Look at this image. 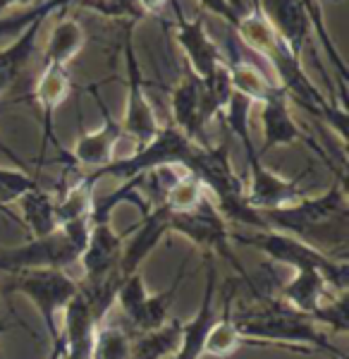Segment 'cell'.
<instances>
[{"label": "cell", "mask_w": 349, "mask_h": 359, "mask_svg": "<svg viewBox=\"0 0 349 359\" xmlns=\"http://www.w3.org/2000/svg\"><path fill=\"white\" fill-rule=\"evenodd\" d=\"M235 32H237V36H240V41L247 46L249 50H254L256 55L264 57V60H268L282 43V39L275 34V29L271 27V22L266 20L264 13L259 10L256 0H254V8L237 20Z\"/></svg>", "instance_id": "26"}, {"label": "cell", "mask_w": 349, "mask_h": 359, "mask_svg": "<svg viewBox=\"0 0 349 359\" xmlns=\"http://www.w3.org/2000/svg\"><path fill=\"white\" fill-rule=\"evenodd\" d=\"M266 228L292 235L306 245L321 249L323 254L347 262L349 247V201L345 182H337L325 192L301 196L299 201L275 211H259Z\"/></svg>", "instance_id": "1"}, {"label": "cell", "mask_w": 349, "mask_h": 359, "mask_svg": "<svg viewBox=\"0 0 349 359\" xmlns=\"http://www.w3.org/2000/svg\"><path fill=\"white\" fill-rule=\"evenodd\" d=\"M94 3H96V8H103V5H108L110 0H94Z\"/></svg>", "instance_id": "40"}, {"label": "cell", "mask_w": 349, "mask_h": 359, "mask_svg": "<svg viewBox=\"0 0 349 359\" xmlns=\"http://www.w3.org/2000/svg\"><path fill=\"white\" fill-rule=\"evenodd\" d=\"M232 242L252 245L254 249H259L261 254H266L271 262L287 264V266H292L294 271H301V269L321 271L335 292H347V280H349L347 262L328 257L321 249L306 245V242L296 240L292 235L278 233V230H256L254 235L232 233Z\"/></svg>", "instance_id": "4"}, {"label": "cell", "mask_w": 349, "mask_h": 359, "mask_svg": "<svg viewBox=\"0 0 349 359\" xmlns=\"http://www.w3.org/2000/svg\"><path fill=\"white\" fill-rule=\"evenodd\" d=\"M237 331L256 347H287L294 352H313L321 350L333 355L335 359H347L345 352H340L337 347L325 340L318 333L316 323L311 316L299 314L292 306H287L282 299L273 297H261L259 306H254L252 311H244L242 316L235 318Z\"/></svg>", "instance_id": "2"}, {"label": "cell", "mask_w": 349, "mask_h": 359, "mask_svg": "<svg viewBox=\"0 0 349 359\" xmlns=\"http://www.w3.org/2000/svg\"><path fill=\"white\" fill-rule=\"evenodd\" d=\"M203 144L191 142L177 130L174 125L160 127V132L151 139L149 144L144 147H137L135 154L127 156V158L113 161L106 168H98L91 175H86L91 182H98L101 177H115L122 180V182H130L144 172H151L156 168L163 165H179V168H187L191 170V163H194L196 154Z\"/></svg>", "instance_id": "3"}, {"label": "cell", "mask_w": 349, "mask_h": 359, "mask_svg": "<svg viewBox=\"0 0 349 359\" xmlns=\"http://www.w3.org/2000/svg\"><path fill=\"white\" fill-rule=\"evenodd\" d=\"M230 299H225V309L223 316L215 318L213 326L208 328V335L203 340V355L208 357H218V359H228L240 350L242 345H252L244 335L237 331V323L230 314Z\"/></svg>", "instance_id": "28"}, {"label": "cell", "mask_w": 349, "mask_h": 359, "mask_svg": "<svg viewBox=\"0 0 349 359\" xmlns=\"http://www.w3.org/2000/svg\"><path fill=\"white\" fill-rule=\"evenodd\" d=\"M304 5L306 15H309V22H311V34H316L318 43L321 48L325 50L328 55L330 65L335 67L337 72V79H340V103L345 106V89H347V65H345V57H342L340 48H337L333 34H330L328 25H325V15H323V5L321 0H299Z\"/></svg>", "instance_id": "29"}, {"label": "cell", "mask_w": 349, "mask_h": 359, "mask_svg": "<svg viewBox=\"0 0 349 359\" xmlns=\"http://www.w3.org/2000/svg\"><path fill=\"white\" fill-rule=\"evenodd\" d=\"M184 273H187V264L179 266L177 278L170 283L167 290H163L160 294H149L146 285H144L142 273H132L122 278V285L118 290V297L115 302L120 304L122 316L127 321V331L130 333H146L153 331V328L163 326L167 321V311L172 306V299L177 294L179 285L184 280Z\"/></svg>", "instance_id": "6"}, {"label": "cell", "mask_w": 349, "mask_h": 359, "mask_svg": "<svg viewBox=\"0 0 349 359\" xmlns=\"http://www.w3.org/2000/svg\"><path fill=\"white\" fill-rule=\"evenodd\" d=\"M206 187L201 184V180L189 170H182L177 177L172 180V184L167 187L165 196L160 204L170 213H187L194 211L196 206H201L206 201Z\"/></svg>", "instance_id": "30"}, {"label": "cell", "mask_w": 349, "mask_h": 359, "mask_svg": "<svg viewBox=\"0 0 349 359\" xmlns=\"http://www.w3.org/2000/svg\"><path fill=\"white\" fill-rule=\"evenodd\" d=\"M170 218L172 213L165 206H151L142 218V225L137 228V233L132 235V240H125L122 247V259H120V273L132 276L139 271L144 259L156 249V245L170 233Z\"/></svg>", "instance_id": "18"}, {"label": "cell", "mask_w": 349, "mask_h": 359, "mask_svg": "<svg viewBox=\"0 0 349 359\" xmlns=\"http://www.w3.org/2000/svg\"><path fill=\"white\" fill-rule=\"evenodd\" d=\"M182 323L179 318H167L163 326L146 333L132 335L130 359H170L179 347L182 338Z\"/></svg>", "instance_id": "25"}, {"label": "cell", "mask_w": 349, "mask_h": 359, "mask_svg": "<svg viewBox=\"0 0 349 359\" xmlns=\"http://www.w3.org/2000/svg\"><path fill=\"white\" fill-rule=\"evenodd\" d=\"M91 94H94L96 106L103 111V127H98L96 132H84V135H79L74 147L69 149V158H72V163L84 165L94 172L98 168H106L108 163H113L115 147H118V142L125 135H122L120 123L110 115L106 103L98 98L96 91H91Z\"/></svg>", "instance_id": "15"}, {"label": "cell", "mask_w": 349, "mask_h": 359, "mask_svg": "<svg viewBox=\"0 0 349 359\" xmlns=\"http://www.w3.org/2000/svg\"><path fill=\"white\" fill-rule=\"evenodd\" d=\"M135 5H137L139 13L158 17V15H163V10H165L167 0H135Z\"/></svg>", "instance_id": "35"}, {"label": "cell", "mask_w": 349, "mask_h": 359, "mask_svg": "<svg viewBox=\"0 0 349 359\" xmlns=\"http://www.w3.org/2000/svg\"><path fill=\"white\" fill-rule=\"evenodd\" d=\"M313 323H328L335 331L347 333L349 331V318H347V292L333 294L328 302H323L311 316Z\"/></svg>", "instance_id": "33"}, {"label": "cell", "mask_w": 349, "mask_h": 359, "mask_svg": "<svg viewBox=\"0 0 349 359\" xmlns=\"http://www.w3.org/2000/svg\"><path fill=\"white\" fill-rule=\"evenodd\" d=\"M98 326L101 323H98L89 299L79 290L69 299L60 318V340L65 345L67 359H89L91 343H94V333Z\"/></svg>", "instance_id": "17"}, {"label": "cell", "mask_w": 349, "mask_h": 359, "mask_svg": "<svg viewBox=\"0 0 349 359\" xmlns=\"http://www.w3.org/2000/svg\"><path fill=\"white\" fill-rule=\"evenodd\" d=\"M0 216H5L8 221H13V223H20V218H17L15 213L10 211V206H8V204H3V201H0Z\"/></svg>", "instance_id": "39"}, {"label": "cell", "mask_w": 349, "mask_h": 359, "mask_svg": "<svg viewBox=\"0 0 349 359\" xmlns=\"http://www.w3.org/2000/svg\"><path fill=\"white\" fill-rule=\"evenodd\" d=\"M65 5L67 0H46L41 8H36L27 17L25 27L17 32L13 41L5 46V48H0V98L8 94V91H13L15 84L22 79V74L27 72L34 50H36L39 32L43 27V20L50 13H55L57 8H65Z\"/></svg>", "instance_id": "13"}, {"label": "cell", "mask_w": 349, "mask_h": 359, "mask_svg": "<svg viewBox=\"0 0 349 359\" xmlns=\"http://www.w3.org/2000/svg\"><path fill=\"white\" fill-rule=\"evenodd\" d=\"M84 43H86L84 27H81L74 17H60V20L55 22V27L50 29L48 43H46V50H43V55H46L43 65L67 67L69 62L81 53Z\"/></svg>", "instance_id": "24"}, {"label": "cell", "mask_w": 349, "mask_h": 359, "mask_svg": "<svg viewBox=\"0 0 349 359\" xmlns=\"http://www.w3.org/2000/svg\"><path fill=\"white\" fill-rule=\"evenodd\" d=\"M170 113H172V125L184 137L206 147L208 144L206 127L215 118V111L211 106V98L206 94V86L189 69L174 84L170 96Z\"/></svg>", "instance_id": "11"}, {"label": "cell", "mask_w": 349, "mask_h": 359, "mask_svg": "<svg viewBox=\"0 0 349 359\" xmlns=\"http://www.w3.org/2000/svg\"><path fill=\"white\" fill-rule=\"evenodd\" d=\"M125 65H127V101H125V118H122V135L130 137L135 147H144L160 132V123L156 118V111L146 96L142 67L135 55L132 43V29H127L125 36Z\"/></svg>", "instance_id": "10"}, {"label": "cell", "mask_w": 349, "mask_h": 359, "mask_svg": "<svg viewBox=\"0 0 349 359\" xmlns=\"http://www.w3.org/2000/svg\"><path fill=\"white\" fill-rule=\"evenodd\" d=\"M25 3H29V0H0V20L13 8H20V5H25Z\"/></svg>", "instance_id": "37"}, {"label": "cell", "mask_w": 349, "mask_h": 359, "mask_svg": "<svg viewBox=\"0 0 349 359\" xmlns=\"http://www.w3.org/2000/svg\"><path fill=\"white\" fill-rule=\"evenodd\" d=\"M48 359H67V355H65V345H62V340H60V338L53 340V350H50Z\"/></svg>", "instance_id": "38"}, {"label": "cell", "mask_w": 349, "mask_h": 359, "mask_svg": "<svg viewBox=\"0 0 349 359\" xmlns=\"http://www.w3.org/2000/svg\"><path fill=\"white\" fill-rule=\"evenodd\" d=\"M256 5L282 39V43L301 57L306 41L311 39V22L304 5L299 0H256Z\"/></svg>", "instance_id": "16"}, {"label": "cell", "mask_w": 349, "mask_h": 359, "mask_svg": "<svg viewBox=\"0 0 349 359\" xmlns=\"http://www.w3.org/2000/svg\"><path fill=\"white\" fill-rule=\"evenodd\" d=\"M215 257L206 254V290H203L201 309L196 311L191 321L182 323V338L179 347L170 359H201L203 357V340L208 335V328L213 326L215 316Z\"/></svg>", "instance_id": "20"}, {"label": "cell", "mask_w": 349, "mask_h": 359, "mask_svg": "<svg viewBox=\"0 0 349 359\" xmlns=\"http://www.w3.org/2000/svg\"><path fill=\"white\" fill-rule=\"evenodd\" d=\"M225 67H228L232 91L244 96L252 103L268 101V98L280 89V86L273 82L259 65H254L252 60H244V57H225Z\"/></svg>", "instance_id": "23"}, {"label": "cell", "mask_w": 349, "mask_h": 359, "mask_svg": "<svg viewBox=\"0 0 349 359\" xmlns=\"http://www.w3.org/2000/svg\"><path fill=\"white\" fill-rule=\"evenodd\" d=\"M240 142L244 147L249 168V182L244 184V199H247L249 206L256 208V211H275V208L289 206L304 196L296 180H287L264 165L261 154L252 144V132L242 135Z\"/></svg>", "instance_id": "9"}, {"label": "cell", "mask_w": 349, "mask_h": 359, "mask_svg": "<svg viewBox=\"0 0 349 359\" xmlns=\"http://www.w3.org/2000/svg\"><path fill=\"white\" fill-rule=\"evenodd\" d=\"M196 3H199L201 8L206 10V13H211V15H215V17H220V20H223L225 25L232 27V29H235L237 20H240L235 10L230 8L228 0H196Z\"/></svg>", "instance_id": "34"}, {"label": "cell", "mask_w": 349, "mask_h": 359, "mask_svg": "<svg viewBox=\"0 0 349 359\" xmlns=\"http://www.w3.org/2000/svg\"><path fill=\"white\" fill-rule=\"evenodd\" d=\"M132 333L125 326L101 323L94 333L89 359H130Z\"/></svg>", "instance_id": "32"}, {"label": "cell", "mask_w": 349, "mask_h": 359, "mask_svg": "<svg viewBox=\"0 0 349 359\" xmlns=\"http://www.w3.org/2000/svg\"><path fill=\"white\" fill-rule=\"evenodd\" d=\"M8 290L32 299L41 318H43L46 328H48L50 340H57L60 338V318L57 316H62L69 299L79 292V283H74L60 269H36L13 276Z\"/></svg>", "instance_id": "5"}, {"label": "cell", "mask_w": 349, "mask_h": 359, "mask_svg": "<svg viewBox=\"0 0 349 359\" xmlns=\"http://www.w3.org/2000/svg\"><path fill=\"white\" fill-rule=\"evenodd\" d=\"M72 91V79L67 74V67L60 65H43L41 69L36 86H34V98L39 103V111L43 115V130L48 142H55L53 137V118L55 111L67 101Z\"/></svg>", "instance_id": "22"}, {"label": "cell", "mask_w": 349, "mask_h": 359, "mask_svg": "<svg viewBox=\"0 0 349 359\" xmlns=\"http://www.w3.org/2000/svg\"><path fill=\"white\" fill-rule=\"evenodd\" d=\"M0 333H3V328H0Z\"/></svg>", "instance_id": "41"}, {"label": "cell", "mask_w": 349, "mask_h": 359, "mask_svg": "<svg viewBox=\"0 0 349 359\" xmlns=\"http://www.w3.org/2000/svg\"><path fill=\"white\" fill-rule=\"evenodd\" d=\"M172 8H174V41L182 48L184 60H187V69L196 79L208 82L215 74V69L223 65L225 60L223 50L211 39L203 17H196V20L184 17L182 5L177 0H172Z\"/></svg>", "instance_id": "12"}, {"label": "cell", "mask_w": 349, "mask_h": 359, "mask_svg": "<svg viewBox=\"0 0 349 359\" xmlns=\"http://www.w3.org/2000/svg\"><path fill=\"white\" fill-rule=\"evenodd\" d=\"M22 208V223L29 228L32 237H46L57 230L55 199L43 187L29 189L15 201Z\"/></svg>", "instance_id": "27"}, {"label": "cell", "mask_w": 349, "mask_h": 359, "mask_svg": "<svg viewBox=\"0 0 349 359\" xmlns=\"http://www.w3.org/2000/svg\"><path fill=\"white\" fill-rule=\"evenodd\" d=\"M94 184L89 177H79L72 187L62 194V199L55 201V218H57V228L65 225L69 221H77V218L91 216V208H94Z\"/></svg>", "instance_id": "31"}, {"label": "cell", "mask_w": 349, "mask_h": 359, "mask_svg": "<svg viewBox=\"0 0 349 359\" xmlns=\"http://www.w3.org/2000/svg\"><path fill=\"white\" fill-rule=\"evenodd\" d=\"M333 294H340L330 287V283L325 280V276L321 271H313V269H301L296 271V276L289 283L278 290L275 297L282 299L287 306H292L294 311L306 316H313L316 309L323 302H328Z\"/></svg>", "instance_id": "21"}, {"label": "cell", "mask_w": 349, "mask_h": 359, "mask_svg": "<svg viewBox=\"0 0 349 359\" xmlns=\"http://www.w3.org/2000/svg\"><path fill=\"white\" fill-rule=\"evenodd\" d=\"M170 230L179 233L182 237H187L194 245H199L203 252L211 254L215 259H225L232 269H237L244 280L252 283L247 271L242 269L240 259L232 254V233L228 228V221L220 216V211L215 208V204L206 196L201 206H196L194 211L187 213H172L170 218Z\"/></svg>", "instance_id": "7"}, {"label": "cell", "mask_w": 349, "mask_h": 359, "mask_svg": "<svg viewBox=\"0 0 349 359\" xmlns=\"http://www.w3.org/2000/svg\"><path fill=\"white\" fill-rule=\"evenodd\" d=\"M230 3V8L235 10L237 17H242V15H247L249 10L254 8V0H228Z\"/></svg>", "instance_id": "36"}, {"label": "cell", "mask_w": 349, "mask_h": 359, "mask_svg": "<svg viewBox=\"0 0 349 359\" xmlns=\"http://www.w3.org/2000/svg\"><path fill=\"white\" fill-rule=\"evenodd\" d=\"M122 247H125V235H120L113 228L110 218H91V233L81 252L79 262L84 269V283L81 285H98L120 273Z\"/></svg>", "instance_id": "14"}, {"label": "cell", "mask_w": 349, "mask_h": 359, "mask_svg": "<svg viewBox=\"0 0 349 359\" xmlns=\"http://www.w3.org/2000/svg\"><path fill=\"white\" fill-rule=\"evenodd\" d=\"M81 249L69 240L62 228L46 237H32L27 245L0 249V276H17L22 271L60 269L77 264Z\"/></svg>", "instance_id": "8"}, {"label": "cell", "mask_w": 349, "mask_h": 359, "mask_svg": "<svg viewBox=\"0 0 349 359\" xmlns=\"http://www.w3.org/2000/svg\"><path fill=\"white\" fill-rule=\"evenodd\" d=\"M261 132H264V149L261 156L271 149L289 147L296 142L311 144V137L294 123L292 113H289V98L285 96L282 89H278L268 101L261 103Z\"/></svg>", "instance_id": "19"}]
</instances>
